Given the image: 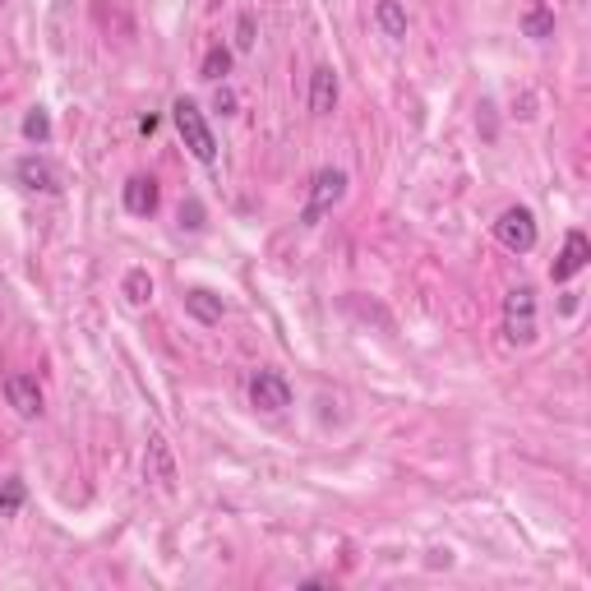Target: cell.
<instances>
[{
  "label": "cell",
  "mask_w": 591,
  "mask_h": 591,
  "mask_svg": "<svg viewBox=\"0 0 591 591\" xmlns=\"http://www.w3.org/2000/svg\"><path fill=\"white\" fill-rule=\"evenodd\" d=\"M185 314H190L194 324L218 328L222 314H227V305H222V296H213L208 287H190V291H185Z\"/></svg>",
  "instance_id": "11"
},
{
  "label": "cell",
  "mask_w": 591,
  "mask_h": 591,
  "mask_svg": "<svg viewBox=\"0 0 591 591\" xmlns=\"http://www.w3.org/2000/svg\"><path fill=\"white\" fill-rule=\"evenodd\" d=\"M504 338L513 347H531L536 342V291L513 287L504 296Z\"/></svg>",
  "instance_id": "3"
},
{
  "label": "cell",
  "mask_w": 591,
  "mask_h": 591,
  "mask_svg": "<svg viewBox=\"0 0 591 591\" xmlns=\"http://www.w3.org/2000/svg\"><path fill=\"white\" fill-rule=\"evenodd\" d=\"M121 199H125V213H130V218H153L162 190H157L153 176H130L125 190H121Z\"/></svg>",
  "instance_id": "10"
},
{
  "label": "cell",
  "mask_w": 591,
  "mask_h": 591,
  "mask_svg": "<svg viewBox=\"0 0 591 591\" xmlns=\"http://www.w3.org/2000/svg\"><path fill=\"white\" fill-rule=\"evenodd\" d=\"M24 139H28V144H47V139H51V116L42 107H33L24 116Z\"/></svg>",
  "instance_id": "18"
},
{
  "label": "cell",
  "mask_w": 591,
  "mask_h": 591,
  "mask_svg": "<svg viewBox=\"0 0 591 591\" xmlns=\"http://www.w3.org/2000/svg\"><path fill=\"white\" fill-rule=\"evenodd\" d=\"M333 107H338V74H333V65H319L310 74V111L314 116H328Z\"/></svg>",
  "instance_id": "12"
},
{
  "label": "cell",
  "mask_w": 591,
  "mask_h": 591,
  "mask_svg": "<svg viewBox=\"0 0 591 591\" xmlns=\"http://www.w3.org/2000/svg\"><path fill=\"white\" fill-rule=\"evenodd\" d=\"M374 19H379L384 37H393V42L407 37V10H402V0H379V5H374Z\"/></svg>",
  "instance_id": "13"
},
{
  "label": "cell",
  "mask_w": 591,
  "mask_h": 591,
  "mask_svg": "<svg viewBox=\"0 0 591 591\" xmlns=\"http://www.w3.org/2000/svg\"><path fill=\"white\" fill-rule=\"evenodd\" d=\"M14 176H19V185H24V190H33V194H61V190H65L61 167H56L51 157H42V153L19 157Z\"/></svg>",
  "instance_id": "6"
},
{
  "label": "cell",
  "mask_w": 591,
  "mask_h": 591,
  "mask_svg": "<svg viewBox=\"0 0 591 591\" xmlns=\"http://www.w3.org/2000/svg\"><path fill=\"white\" fill-rule=\"evenodd\" d=\"M144 481H153L162 495H176V481H181V471H176V458H171V444L162 435H148V453H144Z\"/></svg>",
  "instance_id": "7"
},
{
  "label": "cell",
  "mask_w": 591,
  "mask_h": 591,
  "mask_svg": "<svg viewBox=\"0 0 591 591\" xmlns=\"http://www.w3.org/2000/svg\"><path fill=\"white\" fill-rule=\"evenodd\" d=\"M522 33H527L531 42H545V37H555V10H550V5H531V10L522 14Z\"/></svg>",
  "instance_id": "15"
},
{
  "label": "cell",
  "mask_w": 591,
  "mask_h": 591,
  "mask_svg": "<svg viewBox=\"0 0 591 591\" xmlns=\"http://www.w3.org/2000/svg\"><path fill=\"white\" fill-rule=\"evenodd\" d=\"M254 47V14H241L236 19V51H250Z\"/></svg>",
  "instance_id": "19"
},
{
  "label": "cell",
  "mask_w": 591,
  "mask_h": 591,
  "mask_svg": "<svg viewBox=\"0 0 591 591\" xmlns=\"http://www.w3.org/2000/svg\"><path fill=\"white\" fill-rule=\"evenodd\" d=\"M227 74H231V51L227 47H208L204 65H199V79L218 84V79H227Z\"/></svg>",
  "instance_id": "17"
},
{
  "label": "cell",
  "mask_w": 591,
  "mask_h": 591,
  "mask_svg": "<svg viewBox=\"0 0 591 591\" xmlns=\"http://www.w3.org/2000/svg\"><path fill=\"white\" fill-rule=\"evenodd\" d=\"M125 301L134 305V310H144V305H153V278H148V268H130L121 282Z\"/></svg>",
  "instance_id": "14"
},
{
  "label": "cell",
  "mask_w": 591,
  "mask_h": 591,
  "mask_svg": "<svg viewBox=\"0 0 591 591\" xmlns=\"http://www.w3.org/2000/svg\"><path fill=\"white\" fill-rule=\"evenodd\" d=\"M347 199V171L342 167H324V171H314V181H310V199H305L301 208V222L305 227H319V222L333 213V208Z\"/></svg>",
  "instance_id": "2"
},
{
  "label": "cell",
  "mask_w": 591,
  "mask_h": 591,
  "mask_svg": "<svg viewBox=\"0 0 591 591\" xmlns=\"http://www.w3.org/2000/svg\"><path fill=\"white\" fill-rule=\"evenodd\" d=\"M24 499H28V485L19 481V476H5V481H0V518H14V513L24 508Z\"/></svg>",
  "instance_id": "16"
},
{
  "label": "cell",
  "mask_w": 591,
  "mask_h": 591,
  "mask_svg": "<svg viewBox=\"0 0 591 591\" xmlns=\"http://www.w3.org/2000/svg\"><path fill=\"white\" fill-rule=\"evenodd\" d=\"M495 236H499V245H504V250L531 254V250H536V218H531V208H522V204L504 208V213H499V222H495Z\"/></svg>",
  "instance_id": "4"
},
{
  "label": "cell",
  "mask_w": 591,
  "mask_h": 591,
  "mask_svg": "<svg viewBox=\"0 0 591 591\" xmlns=\"http://www.w3.org/2000/svg\"><path fill=\"white\" fill-rule=\"evenodd\" d=\"M181 227H190V231H199V227H204V208H199V199L181 204Z\"/></svg>",
  "instance_id": "20"
},
{
  "label": "cell",
  "mask_w": 591,
  "mask_h": 591,
  "mask_svg": "<svg viewBox=\"0 0 591 591\" xmlns=\"http://www.w3.org/2000/svg\"><path fill=\"white\" fill-rule=\"evenodd\" d=\"M250 402L259 411H287L291 407V384H287V374L278 370H259L250 379Z\"/></svg>",
  "instance_id": "8"
},
{
  "label": "cell",
  "mask_w": 591,
  "mask_h": 591,
  "mask_svg": "<svg viewBox=\"0 0 591 591\" xmlns=\"http://www.w3.org/2000/svg\"><path fill=\"white\" fill-rule=\"evenodd\" d=\"M213 107H218L222 116H236V93H231V88H218V97H213Z\"/></svg>",
  "instance_id": "21"
},
{
  "label": "cell",
  "mask_w": 591,
  "mask_h": 591,
  "mask_svg": "<svg viewBox=\"0 0 591 591\" xmlns=\"http://www.w3.org/2000/svg\"><path fill=\"white\" fill-rule=\"evenodd\" d=\"M171 121H176V130H181V139H185V148H190L204 167H213L218 162V139H213V130H208V121H204V111H199V102L194 97H176L171 102Z\"/></svg>",
  "instance_id": "1"
},
{
  "label": "cell",
  "mask_w": 591,
  "mask_h": 591,
  "mask_svg": "<svg viewBox=\"0 0 591 591\" xmlns=\"http://www.w3.org/2000/svg\"><path fill=\"white\" fill-rule=\"evenodd\" d=\"M0 393H5V402H10L24 421H37L42 411H47V398H42V388H37V379L33 374H24V370H10L5 379H0Z\"/></svg>",
  "instance_id": "5"
},
{
  "label": "cell",
  "mask_w": 591,
  "mask_h": 591,
  "mask_svg": "<svg viewBox=\"0 0 591 591\" xmlns=\"http://www.w3.org/2000/svg\"><path fill=\"white\" fill-rule=\"evenodd\" d=\"M587 264H591V241L582 236L578 227H573V231L564 236V250H559L555 268H550V278H555V282H568V278H578Z\"/></svg>",
  "instance_id": "9"
}]
</instances>
